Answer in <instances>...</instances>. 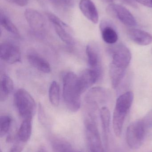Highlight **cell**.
Returning a JSON list of instances; mask_svg holds the SVG:
<instances>
[{
    "label": "cell",
    "instance_id": "obj_1",
    "mask_svg": "<svg viewBox=\"0 0 152 152\" xmlns=\"http://www.w3.org/2000/svg\"><path fill=\"white\" fill-rule=\"evenodd\" d=\"M62 96L65 105L72 112H76L81 104V93L78 76L73 72L66 73L62 79Z\"/></svg>",
    "mask_w": 152,
    "mask_h": 152
},
{
    "label": "cell",
    "instance_id": "obj_2",
    "mask_svg": "<svg viewBox=\"0 0 152 152\" xmlns=\"http://www.w3.org/2000/svg\"><path fill=\"white\" fill-rule=\"evenodd\" d=\"M95 111L85 109V124L88 146L91 152H104L95 119Z\"/></svg>",
    "mask_w": 152,
    "mask_h": 152
},
{
    "label": "cell",
    "instance_id": "obj_3",
    "mask_svg": "<svg viewBox=\"0 0 152 152\" xmlns=\"http://www.w3.org/2000/svg\"><path fill=\"white\" fill-rule=\"evenodd\" d=\"M14 104L21 117L23 119H31L36 110L35 102L26 90L20 88L13 96Z\"/></svg>",
    "mask_w": 152,
    "mask_h": 152
},
{
    "label": "cell",
    "instance_id": "obj_4",
    "mask_svg": "<svg viewBox=\"0 0 152 152\" xmlns=\"http://www.w3.org/2000/svg\"><path fill=\"white\" fill-rule=\"evenodd\" d=\"M146 127L142 120L136 121L130 124L126 131V141L130 148L139 149L143 143Z\"/></svg>",
    "mask_w": 152,
    "mask_h": 152
},
{
    "label": "cell",
    "instance_id": "obj_5",
    "mask_svg": "<svg viewBox=\"0 0 152 152\" xmlns=\"http://www.w3.org/2000/svg\"><path fill=\"white\" fill-rule=\"evenodd\" d=\"M46 14L56 34L62 41L67 45L73 44L74 38L71 28L53 13L47 12Z\"/></svg>",
    "mask_w": 152,
    "mask_h": 152
},
{
    "label": "cell",
    "instance_id": "obj_6",
    "mask_svg": "<svg viewBox=\"0 0 152 152\" xmlns=\"http://www.w3.org/2000/svg\"><path fill=\"white\" fill-rule=\"evenodd\" d=\"M109 14L117 18L126 26H134L137 24L134 17L126 8L119 4H111L107 8Z\"/></svg>",
    "mask_w": 152,
    "mask_h": 152
},
{
    "label": "cell",
    "instance_id": "obj_7",
    "mask_svg": "<svg viewBox=\"0 0 152 152\" xmlns=\"http://www.w3.org/2000/svg\"><path fill=\"white\" fill-rule=\"evenodd\" d=\"M0 57L2 60L8 64H15L21 61V52L18 45L5 42L1 45Z\"/></svg>",
    "mask_w": 152,
    "mask_h": 152
},
{
    "label": "cell",
    "instance_id": "obj_8",
    "mask_svg": "<svg viewBox=\"0 0 152 152\" xmlns=\"http://www.w3.org/2000/svg\"><path fill=\"white\" fill-rule=\"evenodd\" d=\"M112 63L123 68H127L131 61L132 55L129 49L122 44L117 45L111 49Z\"/></svg>",
    "mask_w": 152,
    "mask_h": 152
},
{
    "label": "cell",
    "instance_id": "obj_9",
    "mask_svg": "<svg viewBox=\"0 0 152 152\" xmlns=\"http://www.w3.org/2000/svg\"><path fill=\"white\" fill-rule=\"evenodd\" d=\"M109 93L106 88L96 87L88 90L85 96V102L87 104H95L99 106L106 103L109 101Z\"/></svg>",
    "mask_w": 152,
    "mask_h": 152
},
{
    "label": "cell",
    "instance_id": "obj_10",
    "mask_svg": "<svg viewBox=\"0 0 152 152\" xmlns=\"http://www.w3.org/2000/svg\"><path fill=\"white\" fill-rule=\"evenodd\" d=\"M25 18L30 28L37 33H42L45 29L46 20L43 15L36 10L27 9L25 11Z\"/></svg>",
    "mask_w": 152,
    "mask_h": 152
},
{
    "label": "cell",
    "instance_id": "obj_11",
    "mask_svg": "<svg viewBox=\"0 0 152 152\" xmlns=\"http://www.w3.org/2000/svg\"><path fill=\"white\" fill-rule=\"evenodd\" d=\"M86 52L90 69L95 70L102 76L101 53L98 45L93 43H89L87 45Z\"/></svg>",
    "mask_w": 152,
    "mask_h": 152
},
{
    "label": "cell",
    "instance_id": "obj_12",
    "mask_svg": "<svg viewBox=\"0 0 152 152\" xmlns=\"http://www.w3.org/2000/svg\"><path fill=\"white\" fill-rule=\"evenodd\" d=\"M102 76L98 72L91 69L84 70L78 77L79 84L81 93H84L93 86L101 79Z\"/></svg>",
    "mask_w": 152,
    "mask_h": 152
},
{
    "label": "cell",
    "instance_id": "obj_13",
    "mask_svg": "<svg viewBox=\"0 0 152 152\" xmlns=\"http://www.w3.org/2000/svg\"><path fill=\"white\" fill-rule=\"evenodd\" d=\"M79 8L84 16L94 24L99 21V13L97 8L92 0H80Z\"/></svg>",
    "mask_w": 152,
    "mask_h": 152
},
{
    "label": "cell",
    "instance_id": "obj_14",
    "mask_svg": "<svg viewBox=\"0 0 152 152\" xmlns=\"http://www.w3.org/2000/svg\"><path fill=\"white\" fill-rule=\"evenodd\" d=\"M129 39L137 44L145 46L152 43V36L146 31L133 28L128 32Z\"/></svg>",
    "mask_w": 152,
    "mask_h": 152
},
{
    "label": "cell",
    "instance_id": "obj_15",
    "mask_svg": "<svg viewBox=\"0 0 152 152\" xmlns=\"http://www.w3.org/2000/svg\"><path fill=\"white\" fill-rule=\"evenodd\" d=\"M27 59L29 64L39 71L46 74L51 73V65L48 61L39 54L35 53H30L27 55Z\"/></svg>",
    "mask_w": 152,
    "mask_h": 152
},
{
    "label": "cell",
    "instance_id": "obj_16",
    "mask_svg": "<svg viewBox=\"0 0 152 152\" xmlns=\"http://www.w3.org/2000/svg\"><path fill=\"white\" fill-rule=\"evenodd\" d=\"M108 21H103L100 25L102 37L104 42L109 44L116 43L118 36L115 28Z\"/></svg>",
    "mask_w": 152,
    "mask_h": 152
},
{
    "label": "cell",
    "instance_id": "obj_17",
    "mask_svg": "<svg viewBox=\"0 0 152 152\" xmlns=\"http://www.w3.org/2000/svg\"><path fill=\"white\" fill-rule=\"evenodd\" d=\"M126 70V69L116 66L112 62L110 64L109 72L113 88H116L119 86L125 75Z\"/></svg>",
    "mask_w": 152,
    "mask_h": 152
},
{
    "label": "cell",
    "instance_id": "obj_18",
    "mask_svg": "<svg viewBox=\"0 0 152 152\" xmlns=\"http://www.w3.org/2000/svg\"><path fill=\"white\" fill-rule=\"evenodd\" d=\"M134 94L131 91H128L121 95L117 99L115 109L128 113L133 104Z\"/></svg>",
    "mask_w": 152,
    "mask_h": 152
},
{
    "label": "cell",
    "instance_id": "obj_19",
    "mask_svg": "<svg viewBox=\"0 0 152 152\" xmlns=\"http://www.w3.org/2000/svg\"><path fill=\"white\" fill-rule=\"evenodd\" d=\"M127 113H128L114 109L112 124L114 134L117 137L121 136L123 125Z\"/></svg>",
    "mask_w": 152,
    "mask_h": 152
},
{
    "label": "cell",
    "instance_id": "obj_20",
    "mask_svg": "<svg viewBox=\"0 0 152 152\" xmlns=\"http://www.w3.org/2000/svg\"><path fill=\"white\" fill-rule=\"evenodd\" d=\"M14 88V84L12 79L6 75H3L1 77V91L0 100L4 102L12 93Z\"/></svg>",
    "mask_w": 152,
    "mask_h": 152
},
{
    "label": "cell",
    "instance_id": "obj_21",
    "mask_svg": "<svg viewBox=\"0 0 152 152\" xmlns=\"http://www.w3.org/2000/svg\"><path fill=\"white\" fill-rule=\"evenodd\" d=\"M100 114L103 131L104 142L105 145H107L108 143V134L109 132L110 126V112L107 107H103L100 109Z\"/></svg>",
    "mask_w": 152,
    "mask_h": 152
},
{
    "label": "cell",
    "instance_id": "obj_22",
    "mask_svg": "<svg viewBox=\"0 0 152 152\" xmlns=\"http://www.w3.org/2000/svg\"><path fill=\"white\" fill-rule=\"evenodd\" d=\"M31 121V119L23 120L17 134L19 141L26 143L29 140L32 133Z\"/></svg>",
    "mask_w": 152,
    "mask_h": 152
},
{
    "label": "cell",
    "instance_id": "obj_23",
    "mask_svg": "<svg viewBox=\"0 0 152 152\" xmlns=\"http://www.w3.org/2000/svg\"><path fill=\"white\" fill-rule=\"evenodd\" d=\"M60 93V87L56 81L51 83L49 89V98L50 102L54 106L57 107L59 104Z\"/></svg>",
    "mask_w": 152,
    "mask_h": 152
},
{
    "label": "cell",
    "instance_id": "obj_24",
    "mask_svg": "<svg viewBox=\"0 0 152 152\" xmlns=\"http://www.w3.org/2000/svg\"><path fill=\"white\" fill-rule=\"evenodd\" d=\"M1 24L2 26L9 33L16 36H19L20 33L16 26L12 22L10 19L4 14L1 12Z\"/></svg>",
    "mask_w": 152,
    "mask_h": 152
},
{
    "label": "cell",
    "instance_id": "obj_25",
    "mask_svg": "<svg viewBox=\"0 0 152 152\" xmlns=\"http://www.w3.org/2000/svg\"><path fill=\"white\" fill-rule=\"evenodd\" d=\"M12 120L11 117L9 115H3L0 119V136L2 137L5 135L10 130Z\"/></svg>",
    "mask_w": 152,
    "mask_h": 152
},
{
    "label": "cell",
    "instance_id": "obj_26",
    "mask_svg": "<svg viewBox=\"0 0 152 152\" xmlns=\"http://www.w3.org/2000/svg\"><path fill=\"white\" fill-rule=\"evenodd\" d=\"M53 147L54 152H80L74 151L68 143L60 140L55 142Z\"/></svg>",
    "mask_w": 152,
    "mask_h": 152
},
{
    "label": "cell",
    "instance_id": "obj_27",
    "mask_svg": "<svg viewBox=\"0 0 152 152\" xmlns=\"http://www.w3.org/2000/svg\"><path fill=\"white\" fill-rule=\"evenodd\" d=\"M142 120L143 121L146 128L148 127L152 126V110Z\"/></svg>",
    "mask_w": 152,
    "mask_h": 152
},
{
    "label": "cell",
    "instance_id": "obj_28",
    "mask_svg": "<svg viewBox=\"0 0 152 152\" xmlns=\"http://www.w3.org/2000/svg\"><path fill=\"white\" fill-rule=\"evenodd\" d=\"M24 143H25L19 141L18 143L15 144L12 147L10 152H21L24 148Z\"/></svg>",
    "mask_w": 152,
    "mask_h": 152
},
{
    "label": "cell",
    "instance_id": "obj_29",
    "mask_svg": "<svg viewBox=\"0 0 152 152\" xmlns=\"http://www.w3.org/2000/svg\"><path fill=\"white\" fill-rule=\"evenodd\" d=\"M55 1L61 5L67 7H70L74 4V0H55Z\"/></svg>",
    "mask_w": 152,
    "mask_h": 152
},
{
    "label": "cell",
    "instance_id": "obj_30",
    "mask_svg": "<svg viewBox=\"0 0 152 152\" xmlns=\"http://www.w3.org/2000/svg\"><path fill=\"white\" fill-rule=\"evenodd\" d=\"M10 1L15 4L21 7L26 6L29 0H10Z\"/></svg>",
    "mask_w": 152,
    "mask_h": 152
},
{
    "label": "cell",
    "instance_id": "obj_31",
    "mask_svg": "<svg viewBox=\"0 0 152 152\" xmlns=\"http://www.w3.org/2000/svg\"><path fill=\"white\" fill-rule=\"evenodd\" d=\"M142 4L147 7L152 8V0H134Z\"/></svg>",
    "mask_w": 152,
    "mask_h": 152
},
{
    "label": "cell",
    "instance_id": "obj_32",
    "mask_svg": "<svg viewBox=\"0 0 152 152\" xmlns=\"http://www.w3.org/2000/svg\"><path fill=\"white\" fill-rule=\"evenodd\" d=\"M101 1L104 3H111L114 0H101Z\"/></svg>",
    "mask_w": 152,
    "mask_h": 152
},
{
    "label": "cell",
    "instance_id": "obj_33",
    "mask_svg": "<svg viewBox=\"0 0 152 152\" xmlns=\"http://www.w3.org/2000/svg\"><path fill=\"white\" fill-rule=\"evenodd\" d=\"M38 152H47L46 151V150L45 148H44L43 147H42V148H40L39 150H38Z\"/></svg>",
    "mask_w": 152,
    "mask_h": 152
},
{
    "label": "cell",
    "instance_id": "obj_34",
    "mask_svg": "<svg viewBox=\"0 0 152 152\" xmlns=\"http://www.w3.org/2000/svg\"><path fill=\"white\" fill-rule=\"evenodd\" d=\"M151 52H152V50H151Z\"/></svg>",
    "mask_w": 152,
    "mask_h": 152
}]
</instances>
